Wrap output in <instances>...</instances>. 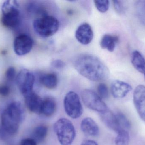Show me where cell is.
Segmentation results:
<instances>
[{
	"instance_id": "603a6c76",
	"label": "cell",
	"mask_w": 145,
	"mask_h": 145,
	"mask_svg": "<svg viewBox=\"0 0 145 145\" xmlns=\"http://www.w3.org/2000/svg\"><path fill=\"white\" fill-rule=\"evenodd\" d=\"M94 2L97 9L101 12H106L109 9L110 6L109 1H94Z\"/></svg>"
},
{
	"instance_id": "3957f363",
	"label": "cell",
	"mask_w": 145,
	"mask_h": 145,
	"mask_svg": "<svg viewBox=\"0 0 145 145\" xmlns=\"http://www.w3.org/2000/svg\"><path fill=\"white\" fill-rule=\"evenodd\" d=\"M33 26L35 32L38 35L48 37L57 33L59 29V22L54 16L43 15L35 20Z\"/></svg>"
},
{
	"instance_id": "5b68a950",
	"label": "cell",
	"mask_w": 145,
	"mask_h": 145,
	"mask_svg": "<svg viewBox=\"0 0 145 145\" xmlns=\"http://www.w3.org/2000/svg\"><path fill=\"white\" fill-rule=\"evenodd\" d=\"M1 22L4 26L8 28L15 27L19 21V5L18 1L8 0L2 4Z\"/></svg>"
},
{
	"instance_id": "cb8c5ba5",
	"label": "cell",
	"mask_w": 145,
	"mask_h": 145,
	"mask_svg": "<svg viewBox=\"0 0 145 145\" xmlns=\"http://www.w3.org/2000/svg\"><path fill=\"white\" fill-rule=\"evenodd\" d=\"M98 95L101 99H106L109 97V90L106 84L101 83L98 87Z\"/></svg>"
},
{
	"instance_id": "5bb4252c",
	"label": "cell",
	"mask_w": 145,
	"mask_h": 145,
	"mask_svg": "<svg viewBox=\"0 0 145 145\" xmlns=\"http://www.w3.org/2000/svg\"><path fill=\"white\" fill-rule=\"evenodd\" d=\"M101 118L106 127L116 133L121 131L116 114L113 113L108 109L101 114Z\"/></svg>"
},
{
	"instance_id": "d4e9b609",
	"label": "cell",
	"mask_w": 145,
	"mask_h": 145,
	"mask_svg": "<svg viewBox=\"0 0 145 145\" xmlns=\"http://www.w3.org/2000/svg\"><path fill=\"white\" fill-rule=\"evenodd\" d=\"M113 2L116 12L119 14L123 13L125 10V7L123 2L121 1H113Z\"/></svg>"
},
{
	"instance_id": "4dcf8cb0",
	"label": "cell",
	"mask_w": 145,
	"mask_h": 145,
	"mask_svg": "<svg viewBox=\"0 0 145 145\" xmlns=\"http://www.w3.org/2000/svg\"><path fill=\"white\" fill-rule=\"evenodd\" d=\"M144 76H145V75Z\"/></svg>"
},
{
	"instance_id": "2e32d148",
	"label": "cell",
	"mask_w": 145,
	"mask_h": 145,
	"mask_svg": "<svg viewBox=\"0 0 145 145\" xmlns=\"http://www.w3.org/2000/svg\"><path fill=\"white\" fill-rule=\"evenodd\" d=\"M118 41V37L117 36L106 34L102 37L100 44L101 47L103 49H106L109 52H112Z\"/></svg>"
},
{
	"instance_id": "4fadbf2b",
	"label": "cell",
	"mask_w": 145,
	"mask_h": 145,
	"mask_svg": "<svg viewBox=\"0 0 145 145\" xmlns=\"http://www.w3.org/2000/svg\"><path fill=\"white\" fill-rule=\"evenodd\" d=\"M24 98L26 106L30 111L35 114H41L43 100L33 92Z\"/></svg>"
},
{
	"instance_id": "ac0fdd59",
	"label": "cell",
	"mask_w": 145,
	"mask_h": 145,
	"mask_svg": "<svg viewBox=\"0 0 145 145\" xmlns=\"http://www.w3.org/2000/svg\"><path fill=\"white\" fill-rule=\"evenodd\" d=\"M40 82L44 87L49 89H53L57 86L58 79L54 73H47L40 77Z\"/></svg>"
},
{
	"instance_id": "d6986e66",
	"label": "cell",
	"mask_w": 145,
	"mask_h": 145,
	"mask_svg": "<svg viewBox=\"0 0 145 145\" xmlns=\"http://www.w3.org/2000/svg\"><path fill=\"white\" fill-rule=\"evenodd\" d=\"M48 129L45 125H40L35 128L31 134V138L37 143H41L45 140L47 135Z\"/></svg>"
},
{
	"instance_id": "9c48e42d",
	"label": "cell",
	"mask_w": 145,
	"mask_h": 145,
	"mask_svg": "<svg viewBox=\"0 0 145 145\" xmlns=\"http://www.w3.org/2000/svg\"><path fill=\"white\" fill-rule=\"evenodd\" d=\"M33 46V41L31 37L25 34H21L14 39V50L17 55L24 56L31 52Z\"/></svg>"
},
{
	"instance_id": "4316f807",
	"label": "cell",
	"mask_w": 145,
	"mask_h": 145,
	"mask_svg": "<svg viewBox=\"0 0 145 145\" xmlns=\"http://www.w3.org/2000/svg\"><path fill=\"white\" fill-rule=\"evenodd\" d=\"M52 65L53 67L56 69H62L65 66V64L64 62L61 60H55L52 62Z\"/></svg>"
},
{
	"instance_id": "52a82bcc",
	"label": "cell",
	"mask_w": 145,
	"mask_h": 145,
	"mask_svg": "<svg viewBox=\"0 0 145 145\" xmlns=\"http://www.w3.org/2000/svg\"><path fill=\"white\" fill-rule=\"evenodd\" d=\"M82 98L85 105L90 110L101 114L109 109L99 96L90 89L84 90L82 93Z\"/></svg>"
},
{
	"instance_id": "7a4b0ae2",
	"label": "cell",
	"mask_w": 145,
	"mask_h": 145,
	"mask_svg": "<svg viewBox=\"0 0 145 145\" xmlns=\"http://www.w3.org/2000/svg\"><path fill=\"white\" fill-rule=\"evenodd\" d=\"M25 114L24 109L20 102L14 101L10 103L1 116L3 128L8 134H15L24 118Z\"/></svg>"
},
{
	"instance_id": "f546056e",
	"label": "cell",
	"mask_w": 145,
	"mask_h": 145,
	"mask_svg": "<svg viewBox=\"0 0 145 145\" xmlns=\"http://www.w3.org/2000/svg\"><path fill=\"white\" fill-rule=\"evenodd\" d=\"M81 145H98L96 142L92 140H86L82 142Z\"/></svg>"
},
{
	"instance_id": "f1b7e54d",
	"label": "cell",
	"mask_w": 145,
	"mask_h": 145,
	"mask_svg": "<svg viewBox=\"0 0 145 145\" xmlns=\"http://www.w3.org/2000/svg\"><path fill=\"white\" fill-rule=\"evenodd\" d=\"M20 145H37V143L31 138H25L21 140Z\"/></svg>"
},
{
	"instance_id": "83f0119b",
	"label": "cell",
	"mask_w": 145,
	"mask_h": 145,
	"mask_svg": "<svg viewBox=\"0 0 145 145\" xmlns=\"http://www.w3.org/2000/svg\"><path fill=\"white\" fill-rule=\"evenodd\" d=\"M10 89L8 86L3 85L0 87V95L3 97H7L10 94Z\"/></svg>"
},
{
	"instance_id": "44dd1931",
	"label": "cell",
	"mask_w": 145,
	"mask_h": 145,
	"mask_svg": "<svg viewBox=\"0 0 145 145\" xmlns=\"http://www.w3.org/2000/svg\"><path fill=\"white\" fill-rule=\"evenodd\" d=\"M115 140L116 145H129L130 141V137L127 131L121 130L118 133Z\"/></svg>"
},
{
	"instance_id": "e0dca14e",
	"label": "cell",
	"mask_w": 145,
	"mask_h": 145,
	"mask_svg": "<svg viewBox=\"0 0 145 145\" xmlns=\"http://www.w3.org/2000/svg\"><path fill=\"white\" fill-rule=\"evenodd\" d=\"M132 63L137 71L145 75V59L138 51L135 50L133 52Z\"/></svg>"
},
{
	"instance_id": "7c38bea8",
	"label": "cell",
	"mask_w": 145,
	"mask_h": 145,
	"mask_svg": "<svg viewBox=\"0 0 145 145\" xmlns=\"http://www.w3.org/2000/svg\"><path fill=\"white\" fill-rule=\"evenodd\" d=\"M132 87L125 82L119 80L113 81L111 87V92L113 97L115 98H124L132 90Z\"/></svg>"
},
{
	"instance_id": "ffe728a7",
	"label": "cell",
	"mask_w": 145,
	"mask_h": 145,
	"mask_svg": "<svg viewBox=\"0 0 145 145\" xmlns=\"http://www.w3.org/2000/svg\"><path fill=\"white\" fill-rule=\"evenodd\" d=\"M56 110V103L52 99L47 98L43 100L41 114L46 117H50L54 114Z\"/></svg>"
},
{
	"instance_id": "277c9868",
	"label": "cell",
	"mask_w": 145,
	"mask_h": 145,
	"mask_svg": "<svg viewBox=\"0 0 145 145\" xmlns=\"http://www.w3.org/2000/svg\"><path fill=\"white\" fill-rule=\"evenodd\" d=\"M54 129L61 145H71L76 137L73 124L66 118L58 120L54 125Z\"/></svg>"
},
{
	"instance_id": "8992f818",
	"label": "cell",
	"mask_w": 145,
	"mask_h": 145,
	"mask_svg": "<svg viewBox=\"0 0 145 145\" xmlns=\"http://www.w3.org/2000/svg\"><path fill=\"white\" fill-rule=\"evenodd\" d=\"M64 105L66 114L72 119H77L82 115V106L79 96L75 92L70 91L66 94Z\"/></svg>"
},
{
	"instance_id": "9a60e30c",
	"label": "cell",
	"mask_w": 145,
	"mask_h": 145,
	"mask_svg": "<svg viewBox=\"0 0 145 145\" xmlns=\"http://www.w3.org/2000/svg\"><path fill=\"white\" fill-rule=\"evenodd\" d=\"M81 129L84 133L92 137H96L99 133L98 125L93 119L89 117L84 118L82 121Z\"/></svg>"
},
{
	"instance_id": "7402d4cb",
	"label": "cell",
	"mask_w": 145,
	"mask_h": 145,
	"mask_svg": "<svg viewBox=\"0 0 145 145\" xmlns=\"http://www.w3.org/2000/svg\"><path fill=\"white\" fill-rule=\"evenodd\" d=\"M116 114L118 119L121 131L126 130L128 131L131 127V124L129 121L128 120L125 115L121 112H117Z\"/></svg>"
},
{
	"instance_id": "6da1fadb",
	"label": "cell",
	"mask_w": 145,
	"mask_h": 145,
	"mask_svg": "<svg viewBox=\"0 0 145 145\" xmlns=\"http://www.w3.org/2000/svg\"><path fill=\"white\" fill-rule=\"evenodd\" d=\"M77 71L83 76L93 81L107 78L109 70L105 65L97 57L89 54L79 55L74 61Z\"/></svg>"
},
{
	"instance_id": "8fae6325",
	"label": "cell",
	"mask_w": 145,
	"mask_h": 145,
	"mask_svg": "<svg viewBox=\"0 0 145 145\" xmlns=\"http://www.w3.org/2000/svg\"><path fill=\"white\" fill-rule=\"evenodd\" d=\"M76 39L81 44L88 45L93 38V32L92 27L88 24L83 23L80 25L75 33Z\"/></svg>"
},
{
	"instance_id": "30bf717a",
	"label": "cell",
	"mask_w": 145,
	"mask_h": 145,
	"mask_svg": "<svg viewBox=\"0 0 145 145\" xmlns=\"http://www.w3.org/2000/svg\"><path fill=\"white\" fill-rule=\"evenodd\" d=\"M133 102L139 115L145 122V86L139 85L136 87L133 93Z\"/></svg>"
},
{
	"instance_id": "484cf974",
	"label": "cell",
	"mask_w": 145,
	"mask_h": 145,
	"mask_svg": "<svg viewBox=\"0 0 145 145\" xmlns=\"http://www.w3.org/2000/svg\"><path fill=\"white\" fill-rule=\"evenodd\" d=\"M16 76V70L14 67H10L7 70L5 77L8 81H12Z\"/></svg>"
},
{
	"instance_id": "ba28073f",
	"label": "cell",
	"mask_w": 145,
	"mask_h": 145,
	"mask_svg": "<svg viewBox=\"0 0 145 145\" xmlns=\"http://www.w3.org/2000/svg\"><path fill=\"white\" fill-rule=\"evenodd\" d=\"M35 78L33 73L26 69L21 70L16 77L17 86L24 97L33 92Z\"/></svg>"
}]
</instances>
